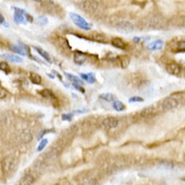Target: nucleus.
I'll list each match as a JSON object with an SVG mask.
<instances>
[{
  "mask_svg": "<svg viewBox=\"0 0 185 185\" xmlns=\"http://www.w3.org/2000/svg\"><path fill=\"white\" fill-rule=\"evenodd\" d=\"M166 26L165 19L160 16H151L143 21L142 28L147 29H162Z\"/></svg>",
  "mask_w": 185,
  "mask_h": 185,
  "instance_id": "nucleus-1",
  "label": "nucleus"
},
{
  "mask_svg": "<svg viewBox=\"0 0 185 185\" xmlns=\"http://www.w3.org/2000/svg\"><path fill=\"white\" fill-rule=\"evenodd\" d=\"M70 18L72 19V21L74 22V23L76 25L77 27H78L79 28L83 29V30H90L91 26L90 23H88L81 16L75 14V13H70L69 14Z\"/></svg>",
  "mask_w": 185,
  "mask_h": 185,
  "instance_id": "nucleus-2",
  "label": "nucleus"
},
{
  "mask_svg": "<svg viewBox=\"0 0 185 185\" xmlns=\"http://www.w3.org/2000/svg\"><path fill=\"white\" fill-rule=\"evenodd\" d=\"M179 105V101L173 96H169L164 99L161 103V108L164 111H172L176 109Z\"/></svg>",
  "mask_w": 185,
  "mask_h": 185,
  "instance_id": "nucleus-3",
  "label": "nucleus"
},
{
  "mask_svg": "<svg viewBox=\"0 0 185 185\" xmlns=\"http://www.w3.org/2000/svg\"><path fill=\"white\" fill-rule=\"evenodd\" d=\"M116 29L122 34H131L134 31V25L128 21H120L115 24Z\"/></svg>",
  "mask_w": 185,
  "mask_h": 185,
  "instance_id": "nucleus-4",
  "label": "nucleus"
},
{
  "mask_svg": "<svg viewBox=\"0 0 185 185\" xmlns=\"http://www.w3.org/2000/svg\"><path fill=\"white\" fill-rule=\"evenodd\" d=\"M2 167L4 172H12L15 171L16 168V160L15 158L9 156L6 157L3 161H2Z\"/></svg>",
  "mask_w": 185,
  "mask_h": 185,
  "instance_id": "nucleus-5",
  "label": "nucleus"
},
{
  "mask_svg": "<svg viewBox=\"0 0 185 185\" xmlns=\"http://www.w3.org/2000/svg\"><path fill=\"white\" fill-rule=\"evenodd\" d=\"M83 10L88 13L95 12L99 7V4L97 0H85L82 4Z\"/></svg>",
  "mask_w": 185,
  "mask_h": 185,
  "instance_id": "nucleus-6",
  "label": "nucleus"
},
{
  "mask_svg": "<svg viewBox=\"0 0 185 185\" xmlns=\"http://www.w3.org/2000/svg\"><path fill=\"white\" fill-rule=\"evenodd\" d=\"M102 125L107 129H114L119 125V119L114 117H108L103 119Z\"/></svg>",
  "mask_w": 185,
  "mask_h": 185,
  "instance_id": "nucleus-7",
  "label": "nucleus"
},
{
  "mask_svg": "<svg viewBox=\"0 0 185 185\" xmlns=\"http://www.w3.org/2000/svg\"><path fill=\"white\" fill-rule=\"evenodd\" d=\"M15 9V16H14V21L17 24H21L24 23L26 21V17L24 16V15L26 14V11H23L20 8H14Z\"/></svg>",
  "mask_w": 185,
  "mask_h": 185,
  "instance_id": "nucleus-8",
  "label": "nucleus"
},
{
  "mask_svg": "<svg viewBox=\"0 0 185 185\" xmlns=\"http://www.w3.org/2000/svg\"><path fill=\"white\" fill-rule=\"evenodd\" d=\"M170 25L173 28H185V16H177L174 17L170 21Z\"/></svg>",
  "mask_w": 185,
  "mask_h": 185,
  "instance_id": "nucleus-9",
  "label": "nucleus"
},
{
  "mask_svg": "<svg viewBox=\"0 0 185 185\" xmlns=\"http://www.w3.org/2000/svg\"><path fill=\"white\" fill-rule=\"evenodd\" d=\"M166 71L172 76H177L181 73V67L176 63H170L166 65Z\"/></svg>",
  "mask_w": 185,
  "mask_h": 185,
  "instance_id": "nucleus-10",
  "label": "nucleus"
},
{
  "mask_svg": "<svg viewBox=\"0 0 185 185\" xmlns=\"http://www.w3.org/2000/svg\"><path fill=\"white\" fill-rule=\"evenodd\" d=\"M156 114V109L153 107V106H149V107H146L144 109H142L140 112V115L142 117H145V118H148V117H153V116Z\"/></svg>",
  "mask_w": 185,
  "mask_h": 185,
  "instance_id": "nucleus-11",
  "label": "nucleus"
},
{
  "mask_svg": "<svg viewBox=\"0 0 185 185\" xmlns=\"http://www.w3.org/2000/svg\"><path fill=\"white\" fill-rule=\"evenodd\" d=\"M34 177L32 174L27 173L24 175L21 178L19 185H32L34 183Z\"/></svg>",
  "mask_w": 185,
  "mask_h": 185,
  "instance_id": "nucleus-12",
  "label": "nucleus"
},
{
  "mask_svg": "<svg viewBox=\"0 0 185 185\" xmlns=\"http://www.w3.org/2000/svg\"><path fill=\"white\" fill-rule=\"evenodd\" d=\"M111 43H112V45L114 46V47H116V48H118V49H121V50H125V49H126V47H127L126 43H125L122 39L118 38V37L114 38V39L112 40Z\"/></svg>",
  "mask_w": 185,
  "mask_h": 185,
  "instance_id": "nucleus-13",
  "label": "nucleus"
},
{
  "mask_svg": "<svg viewBox=\"0 0 185 185\" xmlns=\"http://www.w3.org/2000/svg\"><path fill=\"white\" fill-rule=\"evenodd\" d=\"M19 139L23 143H27L29 142L31 140H33V135L28 130H22L19 135Z\"/></svg>",
  "mask_w": 185,
  "mask_h": 185,
  "instance_id": "nucleus-14",
  "label": "nucleus"
},
{
  "mask_svg": "<svg viewBox=\"0 0 185 185\" xmlns=\"http://www.w3.org/2000/svg\"><path fill=\"white\" fill-rule=\"evenodd\" d=\"M86 60V55L83 52H76L74 55V61L77 64H82Z\"/></svg>",
  "mask_w": 185,
  "mask_h": 185,
  "instance_id": "nucleus-15",
  "label": "nucleus"
},
{
  "mask_svg": "<svg viewBox=\"0 0 185 185\" xmlns=\"http://www.w3.org/2000/svg\"><path fill=\"white\" fill-rule=\"evenodd\" d=\"M164 45V41L162 40H157L151 42L149 46L148 49H149L150 51H157V50H160L162 49Z\"/></svg>",
  "mask_w": 185,
  "mask_h": 185,
  "instance_id": "nucleus-16",
  "label": "nucleus"
},
{
  "mask_svg": "<svg viewBox=\"0 0 185 185\" xmlns=\"http://www.w3.org/2000/svg\"><path fill=\"white\" fill-rule=\"evenodd\" d=\"M1 58H4L5 60H8L11 63H22V58L15 56V55H11V54H2Z\"/></svg>",
  "mask_w": 185,
  "mask_h": 185,
  "instance_id": "nucleus-17",
  "label": "nucleus"
},
{
  "mask_svg": "<svg viewBox=\"0 0 185 185\" xmlns=\"http://www.w3.org/2000/svg\"><path fill=\"white\" fill-rule=\"evenodd\" d=\"M80 77L83 80L87 81L88 83H90V84H93V83L96 82V77H95V75L93 73H87V74L81 73L80 74Z\"/></svg>",
  "mask_w": 185,
  "mask_h": 185,
  "instance_id": "nucleus-18",
  "label": "nucleus"
},
{
  "mask_svg": "<svg viewBox=\"0 0 185 185\" xmlns=\"http://www.w3.org/2000/svg\"><path fill=\"white\" fill-rule=\"evenodd\" d=\"M12 52H15V53H18L20 55H27V52L24 48H22V46H17V45H11V47H10Z\"/></svg>",
  "mask_w": 185,
  "mask_h": 185,
  "instance_id": "nucleus-19",
  "label": "nucleus"
},
{
  "mask_svg": "<svg viewBox=\"0 0 185 185\" xmlns=\"http://www.w3.org/2000/svg\"><path fill=\"white\" fill-rule=\"evenodd\" d=\"M30 80L33 84H36V85H39L42 82L41 76L38 74H36V73H31L30 74Z\"/></svg>",
  "mask_w": 185,
  "mask_h": 185,
  "instance_id": "nucleus-20",
  "label": "nucleus"
},
{
  "mask_svg": "<svg viewBox=\"0 0 185 185\" xmlns=\"http://www.w3.org/2000/svg\"><path fill=\"white\" fill-rule=\"evenodd\" d=\"M113 107L117 112H123L125 109V105L123 104L121 101H120V100H114V103H113Z\"/></svg>",
  "mask_w": 185,
  "mask_h": 185,
  "instance_id": "nucleus-21",
  "label": "nucleus"
},
{
  "mask_svg": "<svg viewBox=\"0 0 185 185\" xmlns=\"http://www.w3.org/2000/svg\"><path fill=\"white\" fill-rule=\"evenodd\" d=\"M34 49H35V50L37 51V52H38L40 56H42V57H43L46 61H48V62H51V60H50V55H49V53H48L47 52H45L44 50L41 49V48H38V47H35Z\"/></svg>",
  "mask_w": 185,
  "mask_h": 185,
  "instance_id": "nucleus-22",
  "label": "nucleus"
},
{
  "mask_svg": "<svg viewBox=\"0 0 185 185\" xmlns=\"http://www.w3.org/2000/svg\"><path fill=\"white\" fill-rule=\"evenodd\" d=\"M99 98L101 100H103L105 101H108V102H110V101H113L114 100V94L110 93V92H105V93H102L99 95Z\"/></svg>",
  "mask_w": 185,
  "mask_h": 185,
  "instance_id": "nucleus-23",
  "label": "nucleus"
},
{
  "mask_svg": "<svg viewBox=\"0 0 185 185\" xmlns=\"http://www.w3.org/2000/svg\"><path fill=\"white\" fill-rule=\"evenodd\" d=\"M65 76L70 80V81H73V83H78V84H82L83 83V81H81L78 76H74V75H73V74H70V73H65Z\"/></svg>",
  "mask_w": 185,
  "mask_h": 185,
  "instance_id": "nucleus-24",
  "label": "nucleus"
},
{
  "mask_svg": "<svg viewBox=\"0 0 185 185\" xmlns=\"http://www.w3.org/2000/svg\"><path fill=\"white\" fill-rule=\"evenodd\" d=\"M39 93H40L44 98H46V99H55L54 93L51 92L50 89H43L42 91L39 92Z\"/></svg>",
  "mask_w": 185,
  "mask_h": 185,
  "instance_id": "nucleus-25",
  "label": "nucleus"
},
{
  "mask_svg": "<svg viewBox=\"0 0 185 185\" xmlns=\"http://www.w3.org/2000/svg\"><path fill=\"white\" fill-rule=\"evenodd\" d=\"M129 64H130V58H128L127 56H122L120 58V64H121V67L123 69L127 68Z\"/></svg>",
  "mask_w": 185,
  "mask_h": 185,
  "instance_id": "nucleus-26",
  "label": "nucleus"
},
{
  "mask_svg": "<svg viewBox=\"0 0 185 185\" xmlns=\"http://www.w3.org/2000/svg\"><path fill=\"white\" fill-rule=\"evenodd\" d=\"M176 52H185V41L180 40L177 43L176 46Z\"/></svg>",
  "mask_w": 185,
  "mask_h": 185,
  "instance_id": "nucleus-27",
  "label": "nucleus"
},
{
  "mask_svg": "<svg viewBox=\"0 0 185 185\" xmlns=\"http://www.w3.org/2000/svg\"><path fill=\"white\" fill-rule=\"evenodd\" d=\"M92 37H93V39H95L97 41H101V42H105L106 41V37L102 34H101V33L95 32V33L92 34Z\"/></svg>",
  "mask_w": 185,
  "mask_h": 185,
  "instance_id": "nucleus-28",
  "label": "nucleus"
},
{
  "mask_svg": "<svg viewBox=\"0 0 185 185\" xmlns=\"http://www.w3.org/2000/svg\"><path fill=\"white\" fill-rule=\"evenodd\" d=\"M82 185H97V181L92 177H87L83 181Z\"/></svg>",
  "mask_w": 185,
  "mask_h": 185,
  "instance_id": "nucleus-29",
  "label": "nucleus"
},
{
  "mask_svg": "<svg viewBox=\"0 0 185 185\" xmlns=\"http://www.w3.org/2000/svg\"><path fill=\"white\" fill-rule=\"evenodd\" d=\"M1 69L2 71H4L5 74H9L11 72V68L9 66V64L6 62H1Z\"/></svg>",
  "mask_w": 185,
  "mask_h": 185,
  "instance_id": "nucleus-30",
  "label": "nucleus"
},
{
  "mask_svg": "<svg viewBox=\"0 0 185 185\" xmlns=\"http://www.w3.org/2000/svg\"><path fill=\"white\" fill-rule=\"evenodd\" d=\"M47 143H48V140H47V139L42 140V141H40L39 145L38 146V148H37V151H38V152H41L42 150H44V148L46 147Z\"/></svg>",
  "mask_w": 185,
  "mask_h": 185,
  "instance_id": "nucleus-31",
  "label": "nucleus"
},
{
  "mask_svg": "<svg viewBox=\"0 0 185 185\" xmlns=\"http://www.w3.org/2000/svg\"><path fill=\"white\" fill-rule=\"evenodd\" d=\"M37 23H38L39 25H40V26H44V25H46L48 23V19L46 17H44V16H40L37 19Z\"/></svg>",
  "mask_w": 185,
  "mask_h": 185,
  "instance_id": "nucleus-32",
  "label": "nucleus"
},
{
  "mask_svg": "<svg viewBox=\"0 0 185 185\" xmlns=\"http://www.w3.org/2000/svg\"><path fill=\"white\" fill-rule=\"evenodd\" d=\"M143 101V99L142 97H139V96H133L129 99V102L130 103H135V102H142Z\"/></svg>",
  "mask_w": 185,
  "mask_h": 185,
  "instance_id": "nucleus-33",
  "label": "nucleus"
},
{
  "mask_svg": "<svg viewBox=\"0 0 185 185\" xmlns=\"http://www.w3.org/2000/svg\"><path fill=\"white\" fill-rule=\"evenodd\" d=\"M73 117V113H66L62 116V119L63 121H71Z\"/></svg>",
  "mask_w": 185,
  "mask_h": 185,
  "instance_id": "nucleus-34",
  "label": "nucleus"
},
{
  "mask_svg": "<svg viewBox=\"0 0 185 185\" xmlns=\"http://www.w3.org/2000/svg\"><path fill=\"white\" fill-rule=\"evenodd\" d=\"M73 86L76 88L77 90L80 91L81 92H85V89L81 87V85H80V84H78V83H73Z\"/></svg>",
  "mask_w": 185,
  "mask_h": 185,
  "instance_id": "nucleus-35",
  "label": "nucleus"
},
{
  "mask_svg": "<svg viewBox=\"0 0 185 185\" xmlns=\"http://www.w3.org/2000/svg\"><path fill=\"white\" fill-rule=\"evenodd\" d=\"M25 17H26V20L28 21V22H30V23H32L33 21V16H30L29 14H27V13L25 14Z\"/></svg>",
  "mask_w": 185,
  "mask_h": 185,
  "instance_id": "nucleus-36",
  "label": "nucleus"
},
{
  "mask_svg": "<svg viewBox=\"0 0 185 185\" xmlns=\"http://www.w3.org/2000/svg\"><path fill=\"white\" fill-rule=\"evenodd\" d=\"M6 95H7V92L3 88H1V100H3L4 98H5L6 97Z\"/></svg>",
  "mask_w": 185,
  "mask_h": 185,
  "instance_id": "nucleus-37",
  "label": "nucleus"
},
{
  "mask_svg": "<svg viewBox=\"0 0 185 185\" xmlns=\"http://www.w3.org/2000/svg\"><path fill=\"white\" fill-rule=\"evenodd\" d=\"M85 112H87V110H77L74 112V113H84Z\"/></svg>",
  "mask_w": 185,
  "mask_h": 185,
  "instance_id": "nucleus-38",
  "label": "nucleus"
},
{
  "mask_svg": "<svg viewBox=\"0 0 185 185\" xmlns=\"http://www.w3.org/2000/svg\"><path fill=\"white\" fill-rule=\"evenodd\" d=\"M140 40H141L140 37H135V38H133V41H134V42H139Z\"/></svg>",
  "mask_w": 185,
  "mask_h": 185,
  "instance_id": "nucleus-39",
  "label": "nucleus"
},
{
  "mask_svg": "<svg viewBox=\"0 0 185 185\" xmlns=\"http://www.w3.org/2000/svg\"><path fill=\"white\" fill-rule=\"evenodd\" d=\"M0 18H1V20H0V23H1V24H3V23H4V18L3 15H1V16H0Z\"/></svg>",
  "mask_w": 185,
  "mask_h": 185,
  "instance_id": "nucleus-40",
  "label": "nucleus"
},
{
  "mask_svg": "<svg viewBox=\"0 0 185 185\" xmlns=\"http://www.w3.org/2000/svg\"><path fill=\"white\" fill-rule=\"evenodd\" d=\"M34 1H36V2H39V3H41L43 0H34Z\"/></svg>",
  "mask_w": 185,
  "mask_h": 185,
  "instance_id": "nucleus-41",
  "label": "nucleus"
}]
</instances>
